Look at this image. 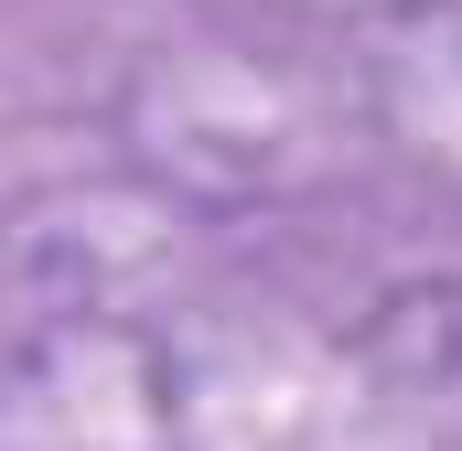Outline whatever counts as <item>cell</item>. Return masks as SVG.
<instances>
[]
</instances>
